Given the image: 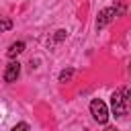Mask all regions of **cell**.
<instances>
[{"instance_id": "1", "label": "cell", "mask_w": 131, "mask_h": 131, "mask_svg": "<svg viewBox=\"0 0 131 131\" xmlns=\"http://www.w3.org/2000/svg\"><path fill=\"white\" fill-rule=\"evenodd\" d=\"M90 115H92V119H94L98 125H104V123L108 121V108H106V104H104L100 98H94V100L90 102Z\"/></svg>"}, {"instance_id": "2", "label": "cell", "mask_w": 131, "mask_h": 131, "mask_svg": "<svg viewBox=\"0 0 131 131\" xmlns=\"http://www.w3.org/2000/svg\"><path fill=\"white\" fill-rule=\"evenodd\" d=\"M111 108H113L115 117H125L127 115V100L123 98L121 90L113 92V96H111Z\"/></svg>"}, {"instance_id": "3", "label": "cell", "mask_w": 131, "mask_h": 131, "mask_svg": "<svg viewBox=\"0 0 131 131\" xmlns=\"http://www.w3.org/2000/svg\"><path fill=\"white\" fill-rule=\"evenodd\" d=\"M115 16H119V8H115V6L102 8V10L98 12V18H96V29H104L108 23L115 20Z\"/></svg>"}, {"instance_id": "4", "label": "cell", "mask_w": 131, "mask_h": 131, "mask_svg": "<svg viewBox=\"0 0 131 131\" xmlns=\"http://www.w3.org/2000/svg\"><path fill=\"white\" fill-rule=\"evenodd\" d=\"M18 76H20V63L12 59V61L6 66V70H4V82L12 84V82H16V78H18Z\"/></svg>"}, {"instance_id": "5", "label": "cell", "mask_w": 131, "mask_h": 131, "mask_svg": "<svg viewBox=\"0 0 131 131\" xmlns=\"http://www.w3.org/2000/svg\"><path fill=\"white\" fill-rule=\"evenodd\" d=\"M25 51V41H14L10 47H8V51H6V55L10 57V59H14L16 55H20Z\"/></svg>"}, {"instance_id": "6", "label": "cell", "mask_w": 131, "mask_h": 131, "mask_svg": "<svg viewBox=\"0 0 131 131\" xmlns=\"http://www.w3.org/2000/svg\"><path fill=\"white\" fill-rule=\"evenodd\" d=\"M72 76H74V70H72V68L61 70V72H59V82H70V80H72Z\"/></svg>"}, {"instance_id": "7", "label": "cell", "mask_w": 131, "mask_h": 131, "mask_svg": "<svg viewBox=\"0 0 131 131\" xmlns=\"http://www.w3.org/2000/svg\"><path fill=\"white\" fill-rule=\"evenodd\" d=\"M8 29H12V20L10 18H0V33L8 31Z\"/></svg>"}, {"instance_id": "8", "label": "cell", "mask_w": 131, "mask_h": 131, "mask_svg": "<svg viewBox=\"0 0 131 131\" xmlns=\"http://www.w3.org/2000/svg\"><path fill=\"white\" fill-rule=\"evenodd\" d=\"M66 37H68V33H66V31H61V29H59V31H55V39H57V41H61V39H66Z\"/></svg>"}, {"instance_id": "9", "label": "cell", "mask_w": 131, "mask_h": 131, "mask_svg": "<svg viewBox=\"0 0 131 131\" xmlns=\"http://www.w3.org/2000/svg\"><path fill=\"white\" fill-rule=\"evenodd\" d=\"M18 129H31V127H29V123H18L12 127V131H18Z\"/></svg>"}]
</instances>
